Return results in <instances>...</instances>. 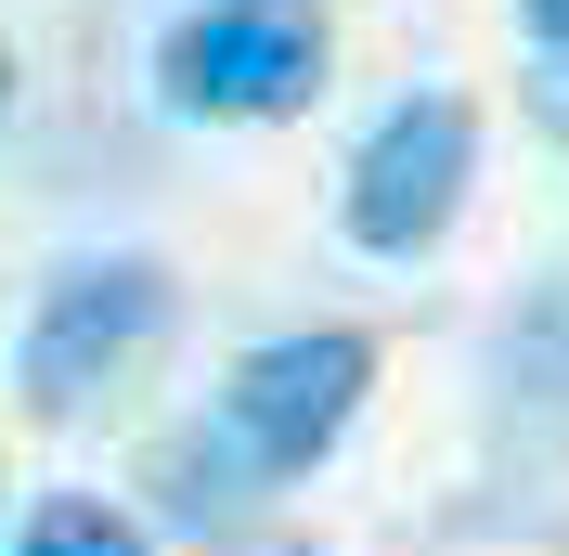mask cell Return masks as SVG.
<instances>
[{"label":"cell","mask_w":569,"mask_h":556,"mask_svg":"<svg viewBox=\"0 0 569 556\" xmlns=\"http://www.w3.org/2000/svg\"><path fill=\"white\" fill-rule=\"evenodd\" d=\"M466 181H479V117L453 105V91H415V105H389L376 130H362L350 156V246H376V259H415V246H440V220L466 208Z\"/></svg>","instance_id":"cell-4"},{"label":"cell","mask_w":569,"mask_h":556,"mask_svg":"<svg viewBox=\"0 0 569 556\" xmlns=\"http://www.w3.org/2000/svg\"><path fill=\"white\" fill-rule=\"evenodd\" d=\"M362 388H376V349L350 324H311V337H272L233 363L220 388V453L247 466V479H298L337 453V427L362 415Z\"/></svg>","instance_id":"cell-2"},{"label":"cell","mask_w":569,"mask_h":556,"mask_svg":"<svg viewBox=\"0 0 569 556\" xmlns=\"http://www.w3.org/2000/svg\"><path fill=\"white\" fill-rule=\"evenodd\" d=\"M156 91L181 117H298L323 91V13L311 0H208L169 27Z\"/></svg>","instance_id":"cell-3"},{"label":"cell","mask_w":569,"mask_h":556,"mask_svg":"<svg viewBox=\"0 0 569 556\" xmlns=\"http://www.w3.org/2000/svg\"><path fill=\"white\" fill-rule=\"evenodd\" d=\"M0 105H13V52H0Z\"/></svg>","instance_id":"cell-8"},{"label":"cell","mask_w":569,"mask_h":556,"mask_svg":"<svg viewBox=\"0 0 569 556\" xmlns=\"http://www.w3.org/2000/svg\"><path fill=\"white\" fill-rule=\"evenodd\" d=\"M13 556H156V544H142L117 505H91V492H52L27 530H13Z\"/></svg>","instance_id":"cell-5"},{"label":"cell","mask_w":569,"mask_h":556,"mask_svg":"<svg viewBox=\"0 0 569 556\" xmlns=\"http://www.w3.org/2000/svg\"><path fill=\"white\" fill-rule=\"evenodd\" d=\"M531 117L569 142V52H543V66H531Z\"/></svg>","instance_id":"cell-6"},{"label":"cell","mask_w":569,"mask_h":556,"mask_svg":"<svg viewBox=\"0 0 569 556\" xmlns=\"http://www.w3.org/2000/svg\"><path fill=\"white\" fill-rule=\"evenodd\" d=\"M518 13H531V39H543V52H569V0H518Z\"/></svg>","instance_id":"cell-7"},{"label":"cell","mask_w":569,"mask_h":556,"mask_svg":"<svg viewBox=\"0 0 569 556\" xmlns=\"http://www.w3.org/2000/svg\"><path fill=\"white\" fill-rule=\"evenodd\" d=\"M272 556H311V544H272Z\"/></svg>","instance_id":"cell-9"},{"label":"cell","mask_w":569,"mask_h":556,"mask_svg":"<svg viewBox=\"0 0 569 556\" xmlns=\"http://www.w3.org/2000/svg\"><path fill=\"white\" fill-rule=\"evenodd\" d=\"M156 337H169V272L156 259H66V272L39 285L27 337H13V401L27 415H78Z\"/></svg>","instance_id":"cell-1"}]
</instances>
